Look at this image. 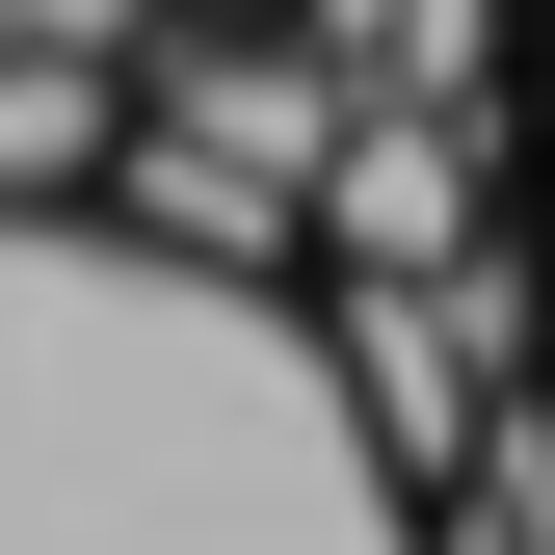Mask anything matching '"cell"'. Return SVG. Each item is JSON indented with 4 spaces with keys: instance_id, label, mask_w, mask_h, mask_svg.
Wrapping results in <instances>:
<instances>
[{
    "instance_id": "2",
    "label": "cell",
    "mask_w": 555,
    "mask_h": 555,
    "mask_svg": "<svg viewBox=\"0 0 555 555\" xmlns=\"http://www.w3.org/2000/svg\"><path fill=\"white\" fill-rule=\"evenodd\" d=\"M80 185H132V132H106V80H80V53H0V238H53Z\"/></svg>"
},
{
    "instance_id": "1",
    "label": "cell",
    "mask_w": 555,
    "mask_h": 555,
    "mask_svg": "<svg viewBox=\"0 0 555 555\" xmlns=\"http://www.w3.org/2000/svg\"><path fill=\"white\" fill-rule=\"evenodd\" d=\"M318 238L371 264V292H424V264L476 238V106H371V132H344V185H318Z\"/></svg>"
},
{
    "instance_id": "3",
    "label": "cell",
    "mask_w": 555,
    "mask_h": 555,
    "mask_svg": "<svg viewBox=\"0 0 555 555\" xmlns=\"http://www.w3.org/2000/svg\"><path fill=\"white\" fill-rule=\"evenodd\" d=\"M0 53H80V80H132V53H159V0H0Z\"/></svg>"
}]
</instances>
